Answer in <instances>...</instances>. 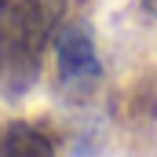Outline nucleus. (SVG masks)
Returning a JSON list of instances; mask_svg holds the SVG:
<instances>
[{"mask_svg":"<svg viewBox=\"0 0 157 157\" xmlns=\"http://www.w3.org/2000/svg\"><path fill=\"white\" fill-rule=\"evenodd\" d=\"M143 7H146V11H150V15L157 18V0H143Z\"/></svg>","mask_w":157,"mask_h":157,"instance_id":"20e7f679","label":"nucleus"},{"mask_svg":"<svg viewBox=\"0 0 157 157\" xmlns=\"http://www.w3.org/2000/svg\"><path fill=\"white\" fill-rule=\"evenodd\" d=\"M62 11L66 0H0V84L7 95L33 88Z\"/></svg>","mask_w":157,"mask_h":157,"instance_id":"f257e3e1","label":"nucleus"},{"mask_svg":"<svg viewBox=\"0 0 157 157\" xmlns=\"http://www.w3.org/2000/svg\"><path fill=\"white\" fill-rule=\"evenodd\" d=\"M55 62H59V80L66 91H84L102 80V62L95 55V40L84 26L62 22L55 29Z\"/></svg>","mask_w":157,"mask_h":157,"instance_id":"f03ea898","label":"nucleus"},{"mask_svg":"<svg viewBox=\"0 0 157 157\" xmlns=\"http://www.w3.org/2000/svg\"><path fill=\"white\" fill-rule=\"evenodd\" d=\"M0 154H7V157H51L55 146L40 135L37 128H29V124H11V128L4 132Z\"/></svg>","mask_w":157,"mask_h":157,"instance_id":"7ed1b4c3","label":"nucleus"}]
</instances>
